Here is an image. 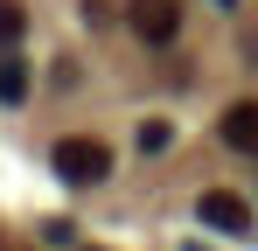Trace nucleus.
Returning a JSON list of instances; mask_svg holds the SVG:
<instances>
[{
    "instance_id": "obj_7",
    "label": "nucleus",
    "mask_w": 258,
    "mask_h": 251,
    "mask_svg": "<svg viewBox=\"0 0 258 251\" xmlns=\"http://www.w3.org/2000/svg\"><path fill=\"white\" fill-rule=\"evenodd\" d=\"M168 140H174V133H168V126H161V119H154V126H140V154H161Z\"/></svg>"
},
{
    "instance_id": "obj_5",
    "label": "nucleus",
    "mask_w": 258,
    "mask_h": 251,
    "mask_svg": "<svg viewBox=\"0 0 258 251\" xmlns=\"http://www.w3.org/2000/svg\"><path fill=\"white\" fill-rule=\"evenodd\" d=\"M21 98H28V63L0 56V105H21Z\"/></svg>"
},
{
    "instance_id": "obj_4",
    "label": "nucleus",
    "mask_w": 258,
    "mask_h": 251,
    "mask_svg": "<svg viewBox=\"0 0 258 251\" xmlns=\"http://www.w3.org/2000/svg\"><path fill=\"white\" fill-rule=\"evenodd\" d=\"M223 147H237V154H258V98H237V105L223 112Z\"/></svg>"
},
{
    "instance_id": "obj_6",
    "label": "nucleus",
    "mask_w": 258,
    "mask_h": 251,
    "mask_svg": "<svg viewBox=\"0 0 258 251\" xmlns=\"http://www.w3.org/2000/svg\"><path fill=\"white\" fill-rule=\"evenodd\" d=\"M28 28V14H21V0H0V49H14Z\"/></svg>"
},
{
    "instance_id": "obj_1",
    "label": "nucleus",
    "mask_w": 258,
    "mask_h": 251,
    "mask_svg": "<svg viewBox=\"0 0 258 251\" xmlns=\"http://www.w3.org/2000/svg\"><path fill=\"white\" fill-rule=\"evenodd\" d=\"M56 174L70 181V189H98L105 174H112V147L105 140H84V133H70V140H56Z\"/></svg>"
},
{
    "instance_id": "obj_2",
    "label": "nucleus",
    "mask_w": 258,
    "mask_h": 251,
    "mask_svg": "<svg viewBox=\"0 0 258 251\" xmlns=\"http://www.w3.org/2000/svg\"><path fill=\"white\" fill-rule=\"evenodd\" d=\"M196 216H203V230H223V237H251V203H244V196H230V189H203Z\"/></svg>"
},
{
    "instance_id": "obj_3",
    "label": "nucleus",
    "mask_w": 258,
    "mask_h": 251,
    "mask_svg": "<svg viewBox=\"0 0 258 251\" xmlns=\"http://www.w3.org/2000/svg\"><path fill=\"white\" fill-rule=\"evenodd\" d=\"M133 35L154 42V49L174 42V35H181V7H174V0H133Z\"/></svg>"
},
{
    "instance_id": "obj_8",
    "label": "nucleus",
    "mask_w": 258,
    "mask_h": 251,
    "mask_svg": "<svg viewBox=\"0 0 258 251\" xmlns=\"http://www.w3.org/2000/svg\"><path fill=\"white\" fill-rule=\"evenodd\" d=\"M70 237H77V230H70L63 216H49V223H42V244H70Z\"/></svg>"
}]
</instances>
